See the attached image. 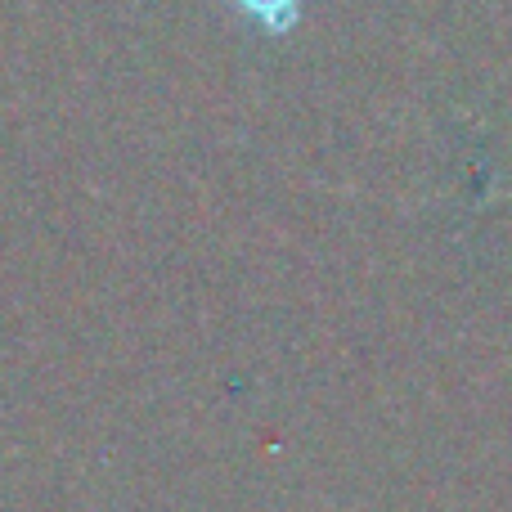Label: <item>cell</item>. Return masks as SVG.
<instances>
[{"mask_svg":"<svg viewBox=\"0 0 512 512\" xmlns=\"http://www.w3.org/2000/svg\"><path fill=\"white\" fill-rule=\"evenodd\" d=\"M234 9L239 14H248L252 23H261L265 32H288L292 23H297V9H301V0H234Z\"/></svg>","mask_w":512,"mask_h":512,"instance_id":"cell-1","label":"cell"}]
</instances>
